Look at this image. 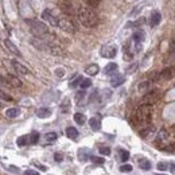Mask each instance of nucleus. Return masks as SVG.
I'll use <instances>...</instances> for the list:
<instances>
[{
    "mask_svg": "<svg viewBox=\"0 0 175 175\" xmlns=\"http://www.w3.org/2000/svg\"><path fill=\"white\" fill-rule=\"evenodd\" d=\"M139 164H140V168H143V170H151V167H152L151 162L147 159H140V163Z\"/></svg>",
    "mask_w": 175,
    "mask_h": 175,
    "instance_id": "nucleus-27",
    "label": "nucleus"
},
{
    "mask_svg": "<svg viewBox=\"0 0 175 175\" xmlns=\"http://www.w3.org/2000/svg\"><path fill=\"white\" fill-rule=\"evenodd\" d=\"M170 170H171L172 174H175V164H170Z\"/></svg>",
    "mask_w": 175,
    "mask_h": 175,
    "instance_id": "nucleus-48",
    "label": "nucleus"
},
{
    "mask_svg": "<svg viewBox=\"0 0 175 175\" xmlns=\"http://www.w3.org/2000/svg\"><path fill=\"white\" fill-rule=\"evenodd\" d=\"M66 135H67V137H70V139H77L78 131L74 127H69V128H66Z\"/></svg>",
    "mask_w": 175,
    "mask_h": 175,
    "instance_id": "nucleus-23",
    "label": "nucleus"
},
{
    "mask_svg": "<svg viewBox=\"0 0 175 175\" xmlns=\"http://www.w3.org/2000/svg\"><path fill=\"white\" fill-rule=\"evenodd\" d=\"M16 143H18V146H19V147H24L27 143H28V136H20V137H18Z\"/></svg>",
    "mask_w": 175,
    "mask_h": 175,
    "instance_id": "nucleus-31",
    "label": "nucleus"
},
{
    "mask_svg": "<svg viewBox=\"0 0 175 175\" xmlns=\"http://www.w3.org/2000/svg\"><path fill=\"white\" fill-rule=\"evenodd\" d=\"M49 51H50L51 54H54V55H62V54H64L62 49H61V47H58V46H50Z\"/></svg>",
    "mask_w": 175,
    "mask_h": 175,
    "instance_id": "nucleus-29",
    "label": "nucleus"
},
{
    "mask_svg": "<svg viewBox=\"0 0 175 175\" xmlns=\"http://www.w3.org/2000/svg\"><path fill=\"white\" fill-rule=\"evenodd\" d=\"M26 23L28 24L30 27V31L33 33L37 38H40L42 39L44 35H47L49 34V28H47V26L42 23V22H39V20H35V19H27L26 20Z\"/></svg>",
    "mask_w": 175,
    "mask_h": 175,
    "instance_id": "nucleus-3",
    "label": "nucleus"
},
{
    "mask_svg": "<svg viewBox=\"0 0 175 175\" xmlns=\"http://www.w3.org/2000/svg\"><path fill=\"white\" fill-rule=\"evenodd\" d=\"M119 154H120V159L123 162H127L129 159V152L125 151V150H119Z\"/></svg>",
    "mask_w": 175,
    "mask_h": 175,
    "instance_id": "nucleus-32",
    "label": "nucleus"
},
{
    "mask_svg": "<svg viewBox=\"0 0 175 175\" xmlns=\"http://www.w3.org/2000/svg\"><path fill=\"white\" fill-rule=\"evenodd\" d=\"M159 97H160V92L158 90V89H154V90L148 92L146 96L143 97L142 105H152V104H155V102L159 100Z\"/></svg>",
    "mask_w": 175,
    "mask_h": 175,
    "instance_id": "nucleus-4",
    "label": "nucleus"
},
{
    "mask_svg": "<svg viewBox=\"0 0 175 175\" xmlns=\"http://www.w3.org/2000/svg\"><path fill=\"white\" fill-rule=\"evenodd\" d=\"M144 40V31L143 30H136L133 34V42H135V51L139 53L142 50V43Z\"/></svg>",
    "mask_w": 175,
    "mask_h": 175,
    "instance_id": "nucleus-7",
    "label": "nucleus"
},
{
    "mask_svg": "<svg viewBox=\"0 0 175 175\" xmlns=\"http://www.w3.org/2000/svg\"><path fill=\"white\" fill-rule=\"evenodd\" d=\"M39 140V133L38 132H33L31 133V136H30V143L31 144H37Z\"/></svg>",
    "mask_w": 175,
    "mask_h": 175,
    "instance_id": "nucleus-33",
    "label": "nucleus"
},
{
    "mask_svg": "<svg viewBox=\"0 0 175 175\" xmlns=\"http://www.w3.org/2000/svg\"><path fill=\"white\" fill-rule=\"evenodd\" d=\"M156 175H163V174H156Z\"/></svg>",
    "mask_w": 175,
    "mask_h": 175,
    "instance_id": "nucleus-49",
    "label": "nucleus"
},
{
    "mask_svg": "<svg viewBox=\"0 0 175 175\" xmlns=\"http://www.w3.org/2000/svg\"><path fill=\"white\" fill-rule=\"evenodd\" d=\"M92 162L93 163H97V164H101V163H104V158H98V156H92Z\"/></svg>",
    "mask_w": 175,
    "mask_h": 175,
    "instance_id": "nucleus-40",
    "label": "nucleus"
},
{
    "mask_svg": "<svg viewBox=\"0 0 175 175\" xmlns=\"http://www.w3.org/2000/svg\"><path fill=\"white\" fill-rule=\"evenodd\" d=\"M85 4H88L89 7H93V8H96L98 7V4H100V0H84Z\"/></svg>",
    "mask_w": 175,
    "mask_h": 175,
    "instance_id": "nucleus-34",
    "label": "nucleus"
},
{
    "mask_svg": "<svg viewBox=\"0 0 175 175\" xmlns=\"http://www.w3.org/2000/svg\"><path fill=\"white\" fill-rule=\"evenodd\" d=\"M84 96H85V92H84V90H82V92H78L77 94H75V101L80 102V98L84 97Z\"/></svg>",
    "mask_w": 175,
    "mask_h": 175,
    "instance_id": "nucleus-43",
    "label": "nucleus"
},
{
    "mask_svg": "<svg viewBox=\"0 0 175 175\" xmlns=\"http://www.w3.org/2000/svg\"><path fill=\"white\" fill-rule=\"evenodd\" d=\"M90 85H92V81H90V80H88V78H84V81H82V82H81V85H80V86H81V89H86V88H89V86H90Z\"/></svg>",
    "mask_w": 175,
    "mask_h": 175,
    "instance_id": "nucleus-36",
    "label": "nucleus"
},
{
    "mask_svg": "<svg viewBox=\"0 0 175 175\" xmlns=\"http://www.w3.org/2000/svg\"><path fill=\"white\" fill-rule=\"evenodd\" d=\"M7 81L10 82V85H11V86H13V88H20L22 86V81L18 77H15V75L7 74Z\"/></svg>",
    "mask_w": 175,
    "mask_h": 175,
    "instance_id": "nucleus-15",
    "label": "nucleus"
},
{
    "mask_svg": "<svg viewBox=\"0 0 175 175\" xmlns=\"http://www.w3.org/2000/svg\"><path fill=\"white\" fill-rule=\"evenodd\" d=\"M135 119L139 125H150L151 119H152V106L151 105H140L136 109L135 113Z\"/></svg>",
    "mask_w": 175,
    "mask_h": 175,
    "instance_id": "nucleus-2",
    "label": "nucleus"
},
{
    "mask_svg": "<svg viewBox=\"0 0 175 175\" xmlns=\"http://www.w3.org/2000/svg\"><path fill=\"white\" fill-rule=\"evenodd\" d=\"M11 65H12V67H13V70L18 71L19 74L26 75V74H28V73H30L28 67H26L23 64H20V62H19V61H16V59H12V61H11Z\"/></svg>",
    "mask_w": 175,
    "mask_h": 175,
    "instance_id": "nucleus-10",
    "label": "nucleus"
},
{
    "mask_svg": "<svg viewBox=\"0 0 175 175\" xmlns=\"http://www.w3.org/2000/svg\"><path fill=\"white\" fill-rule=\"evenodd\" d=\"M31 43H33L34 46L38 49V50H46V47H50V46H47V44L44 43L40 38H35V39H33V40H31Z\"/></svg>",
    "mask_w": 175,
    "mask_h": 175,
    "instance_id": "nucleus-18",
    "label": "nucleus"
},
{
    "mask_svg": "<svg viewBox=\"0 0 175 175\" xmlns=\"http://www.w3.org/2000/svg\"><path fill=\"white\" fill-rule=\"evenodd\" d=\"M89 154H90V152H89L88 148H82V150H80L78 151V158H80V160L85 162V160H88L89 158H92Z\"/></svg>",
    "mask_w": 175,
    "mask_h": 175,
    "instance_id": "nucleus-21",
    "label": "nucleus"
},
{
    "mask_svg": "<svg viewBox=\"0 0 175 175\" xmlns=\"http://www.w3.org/2000/svg\"><path fill=\"white\" fill-rule=\"evenodd\" d=\"M89 125H90V128L93 129V131H98V129L101 128V120L98 116H96V117H92L90 120H89Z\"/></svg>",
    "mask_w": 175,
    "mask_h": 175,
    "instance_id": "nucleus-16",
    "label": "nucleus"
},
{
    "mask_svg": "<svg viewBox=\"0 0 175 175\" xmlns=\"http://www.w3.org/2000/svg\"><path fill=\"white\" fill-rule=\"evenodd\" d=\"M55 74L58 75V77H64V75H65V70L64 69H57L55 70Z\"/></svg>",
    "mask_w": 175,
    "mask_h": 175,
    "instance_id": "nucleus-42",
    "label": "nucleus"
},
{
    "mask_svg": "<svg viewBox=\"0 0 175 175\" xmlns=\"http://www.w3.org/2000/svg\"><path fill=\"white\" fill-rule=\"evenodd\" d=\"M58 27H59L61 30H64L67 34H74L75 33V26L69 18H62V19H59V26Z\"/></svg>",
    "mask_w": 175,
    "mask_h": 175,
    "instance_id": "nucleus-5",
    "label": "nucleus"
},
{
    "mask_svg": "<svg viewBox=\"0 0 175 175\" xmlns=\"http://www.w3.org/2000/svg\"><path fill=\"white\" fill-rule=\"evenodd\" d=\"M74 121L80 125H84L85 123H86V116L82 115V113H75L74 115Z\"/></svg>",
    "mask_w": 175,
    "mask_h": 175,
    "instance_id": "nucleus-24",
    "label": "nucleus"
},
{
    "mask_svg": "<svg viewBox=\"0 0 175 175\" xmlns=\"http://www.w3.org/2000/svg\"><path fill=\"white\" fill-rule=\"evenodd\" d=\"M2 98H3V100H8V101H11V100H12V98H11L10 96H6V93H4V92H2Z\"/></svg>",
    "mask_w": 175,
    "mask_h": 175,
    "instance_id": "nucleus-47",
    "label": "nucleus"
},
{
    "mask_svg": "<svg viewBox=\"0 0 175 175\" xmlns=\"http://www.w3.org/2000/svg\"><path fill=\"white\" fill-rule=\"evenodd\" d=\"M123 82H124V75H121V74L116 73V74H113L111 77V85H112V86H115V88L116 86H120Z\"/></svg>",
    "mask_w": 175,
    "mask_h": 175,
    "instance_id": "nucleus-12",
    "label": "nucleus"
},
{
    "mask_svg": "<svg viewBox=\"0 0 175 175\" xmlns=\"http://www.w3.org/2000/svg\"><path fill=\"white\" fill-rule=\"evenodd\" d=\"M120 171L121 172H131L132 171V166L131 164H123L120 167Z\"/></svg>",
    "mask_w": 175,
    "mask_h": 175,
    "instance_id": "nucleus-37",
    "label": "nucleus"
},
{
    "mask_svg": "<svg viewBox=\"0 0 175 175\" xmlns=\"http://www.w3.org/2000/svg\"><path fill=\"white\" fill-rule=\"evenodd\" d=\"M154 132H155V128L150 124V125H147V127H144L143 129H140V136L142 137H150Z\"/></svg>",
    "mask_w": 175,
    "mask_h": 175,
    "instance_id": "nucleus-17",
    "label": "nucleus"
},
{
    "mask_svg": "<svg viewBox=\"0 0 175 175\" xmlns=\"http://www.w3.org/2000/svg\"><path fill=\"white\" fill-rule=\"evenodd\" d=\"M98 151H100L101 155H111V150L108 147H100L98 148Z\"/></svg>",
    "mask_w": 175,
    "mask_h": 175,
    "instance_id": "nucleus-39",
    "label": "nucleus"
},
{
    "mask_svg": "<svg viewBox=\"0 0 175 175\" xmlns=\"http://www.w3.org/2000/svg\"><path fill=\"white\" fill-rule=\"evenodd\" d=\"M160 19H162L160 12H159V11H154V12L151 13V16H150V26H151V27L158 26V24L160 23Z\"/></svg>",
    "mask_w": 175,
    "mask_h": 175,
    "instance_id": "nucleus-11",
    "label": "nucleus"
},
{
    "mask_svg": "<svg viewBox=\"0 0 175 175\" xmlns=\"http://www.w3.org/2000/svg\"><path fill=\"white\" fill-rule=\"evenodd\" d=\"M174 75H175V69H174L172 66L164 67V69L160 71V74H159V80H162V81H168V80H171Z\"/></svg>",
    "mask_w": 175,
    "mask_h": 175,
    "instance_id": "nucleus-8",
    "label": "nucleus"
},
{
    "mask_svg": "<svg viewBox=\"0 0 175 175\" xmlns=\"http://www.w3.org/2000/svg\"><path fill=\"white\" fill-rule=\"evenodd\" d=\"M174 58H175V38L171 40L168 49V59H174Z\"/></svg>",
    "mask_w": 175,
    "mask_h": 175,
    "instance_id": "nucleus-25",
    "label": "nucleus"
},
{
    "mask_svg": "<svg viewBox=\"0 0 175 175\" xmlns=\"http://www.w3.org/2000/svg\"><path fill=\"white\" fill-rule=\"evenodd\" d=\"M135 51L131 50V42H127L124 44V59H132Z\"/></svg>",
    "mask_w": 175,
    "mask_h": 175,
    "instance_id": "nucleus-14",
    "label": "nucleus"
},
{
    "mask_svg": "<svg viewBox=\"0 0 175 175\" xmlns=\"http://www.w3.org/2000/svg\"><path fill=\"white\" fill-rule=\"evenodd\" d=\"M4 44H6V47H7V49H8V50H10L11 53H13V54H15V55H20L19 50H18V49H16V46H15V44H13V43L11 42L10 39H6V40H4Z\"/></svg>",
    "mask_w": 175,
    "mask_h": 175,
    "instance_id": "nucleus-19",
    "label": "nucleus"
},
{
    "mask_svg": "<svg viewBox=\"0 0 175 175\" xmlns=\"http://www.w3.org/2000/svg\"><path fill=\"white\" fill-rule=\"evenodd\" d=\"M67 105H69V98H66L65 102H64V108H62V111H64V112L67 111Z\"/></svg>",
    "mask_w": 175,
    "mask_h": 175,
    "instance_id": "nucleus-46",
    "label": "nucleus"
},
{
    "mask_svg": "<svg viewBox=\"0 0 175 175\" xmlns=\"http://www.w3.org/2000/svg\"><path fill=\"white\" fill-rule=\"evenodd\" d=\"M24 174H26V175H39V172L34 171V170H27V171H26Z\"/></svg>",
    "mask_w": 175,
    "mask_h": 175,
    "instance_id": "nucleus-44",
    "label": "nucleus"
},
{
    "mask_svg": "<svg viewBox=\"0 0 175 175\" xmlns=\"http://www.w3.org/2000/svg\"><path fill=\"white\" fill-rule=\"evenodd\" d=\"M6 116L8 119H15L19 116V109L18 108H8L6 111Z\"/></svg>",
    "mask_w": 175,
    "mask_h": 175,
    "instance_id": "nucleus-22",
    "label": "nucleus"
},
{
    "mask_svg": "<svg viewBox=\"0 0 175 175\" xmlns=\"http://www.w3.org/2000/svg\"><path fill=\"white\" fill-rule=\"evenodd\" d=\"M85 71H86L89 75H96V74L98 73V66H97L96 64H94V65H90V66L86 67V70H85Z\"/></svg>",
    "mask_w": 175,
    "mask_h": 175,
    "instance_id": "nucleus-26",
    "label": "nucleus"
},
{
    "mask_svg": "<svg viewBox=\"0 0 175 175\" xmlns=\"http://www.w3.org/2000/svg\"><path fill=\"white\" fill-rule=\"evenodd\" d=\"M54 158H55V162H62V160H64V158H62L61 154H55V155H54Z\"/></svg>",
    "mask_w": 175,
    "mask_h": 175,
    "instance_id": "nucleus-45",
    "label": "nucleus"
},
{
    "mask_svg": "<svg viewBox=\"0 0 175 175\" xmlns=\"http://www.w3.org/2000/svg\"><path fill=\"white\" fill-rule=\"evenodd\" d=\"M151 82L150 81H143L142 84H139V92H147V89L150 88Z\"/></svg>",
    "mask_w": 175,
    "mask_h": 175,
    "instance_id": "nucleus-30",
    "label": "nucleus"
},
{
    "mask_svg": "<svg viewBox=\"0 0 175 175\" xmlns=\"http://www.w3.org/2000/svg\"><path fill=\"white\" fill-rule=\"evenodd\" d=\"M168 167H170V166L167 163H163V162H162V163H158V168L162 170V171H164V170H168Z\"/></svg>",
    "mask_w": 175,
    "mask_h": 175,
    "instance_id": "nucleus-41",
    "label": "nucleus"
},
{
    "mask_svg": "<svg viewBox=\"0 0 175 175\" xmlns=\"http://www.w3.org/2000/svg\"><path fill=\"white\" fill-rule=\"evenodd\" d=\"M42 18L46 22H49L51 26H59V19H57V18L53 15V12L50 10H44L42 12Z\"/></svg>",
    "mask_w": 175,
    "mask_h": 175,
    "instance_id": "nucleus-9",
    "label": "nucleus"
},
{
    "mask_svg": "<svg viewBox=\"0 0 175 175\" xmlns=\"http://www.w3.org/2000/svg\"><path fill=\"white\" fill-rule=\"evenodd\" d=\"M117 54V47L116 44H105L101 49V55L105 58H115Z\"/></svg>",
    "mask_w": 175,
    "mask_h": 175,
    "instance_id": "nucleus-6",
    "label": "nucleus"
},
{
    "mask_svg": "<svg viewBox=\"0 0 175 175\" xmlns=\"http://www.w3.org/2000/svg\"><path fill=\"white\" fill-rule=\"evenodd\" d=\"M77 18L80 23L85 27H96L98 23V18L92 10H89L86 7H80L77 10Z\"/></svg>",
    "mask_w": 175,
    "mask_h": 175,
    "instance_id": "nucleus-1",
    "label": "nucleus"
},
{
    "mask_svg": "<svg viewBox=\"0 0 175 175\" xmlns=\"http://www.w3.org/2000/svg\"><path fill=\"white\" fill-rule=\"evenodd\" d=\"M46 140H47V142H50V143L55 142V140H57V133H55V132L46 133Z\"/></svg>",
    "mask_w": 175,
    "mask_h": 175,
    "instance_id": "nucleus-35",
    "label": "nucleus"
},
{
    "mask_svg": "<svg viewBox=\"0 0 175 175\" xmlns=\"http://www.w3.org/2000/svg\"><path fill=\"white\" fill-rule=\"evenodd\" d=\"M50 115H51V111L49 109V108H40V109L37 111V116L39 119H46Z\"/></svg>",
    "mask_w": 175,
    "mask_h": 175,
    "instance_id": "nucleus-20",
    "label": "nucleus"
},
{
    "mask_svg": "<svg viewBox=\"0 0 175 175\" xmlns=\"http://www.w3.org/2000/svg\"><path fill=\"white\" fill-rule=\"evenodd\" d=\"M168 139V132L166 131V129H160L159 133H158V140L159 142H164Z\"/></svg>",
    "mask_w": 175,
    "mask_h": 175,
    "instance_id": "nucleus-28",
    "label": "nucleus"
},
{
    "mask_svg": "<svg viewBox=\"0 0 175 175\" xmlns=\"http://www.w3.org/2000/svg\"><path fill=\"white\" fill-rule=\"evenodd\" d=\"M82 81H84V78H82V77H77V80H74L73 82L70 84V86H71V88L78 86V85H81V82H82Z\"/></svg>",
    "mask_w": 175,
    "mask_h": 175,
    "instance_id": "nucleus-38",
    "label": "nucleus"
},
{
    "mask_svg": "<svg viewBox=\"0 0 175 175\" xmlns=\"http://www.w3.org/2000/svg\"><path fill=\"white\" fill-rule=\"evenodd\" d=\"M117 64H115V62H111V64H108L105 67H104V73L108 74V75H113L116 74V70H117Z\"/></svg>",
    "mask_w": 175,
    "mask_h": 175,
    "instance_id": "nucleus-13",
    "label": "nucleus"
}]
</instances>
